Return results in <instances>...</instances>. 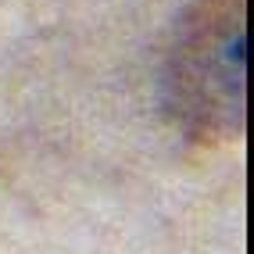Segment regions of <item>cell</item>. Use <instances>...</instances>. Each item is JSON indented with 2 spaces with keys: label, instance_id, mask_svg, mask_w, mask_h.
<instances>
[{
  "label": "cell",
  "instance_id": "1",
  "mask_svg": "<svg viewBox=\"0 0 254 254\" xmlns=\"http://www.w3.org/2000/svg\"><path fill=\"white\" fill-rule=\"evenodd\" d=\"M161 90L176 126L226 143L247 122V0H186L168 36Z\"/></svg>",
  "mask_w": 254,
  "mask_h": 254
}]
</instances>
